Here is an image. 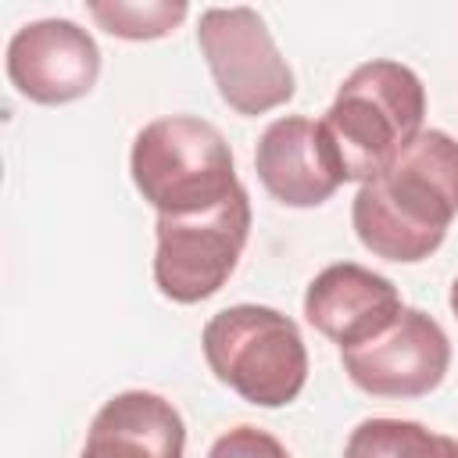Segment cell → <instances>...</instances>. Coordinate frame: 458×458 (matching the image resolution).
I'll use <instances>...</instances> for the list:
<instances>
[{
    "mask_svg": "<svg viewBox=\"0 0 458 458\" xmlns=\"http://www.w3.org/2000/svg\"><path fill=\"white\" fill-rule=\"evenodd\" d=\"M458 215V140L422 129L376 179L361 182L351 225L365 250L386 261H426Z\"/></svg>",
    "mask_w": 458,
    "mask_h": 458,
    "instance_id": "6da1fadb",
    "label": "cell"
},
{
    "mask_svg": "<svg viewBox=\"0 0 458 458\" xmlns=\"http://www.w3.org/2000/svg\"><path fill=\"white\" fill-rule=\"evenodd\" d=\"M426 118V86L401 61H365L336 89L318 118L347 182L376 179L419 132Z\"/></svg>",
    "mask_w": 458,
    "mask_h": 458,
    "instance_id": "7a4b0ae2",
    "label": "cell"
},
{
    "mask_svg": "<svg viewBox=\"0 0 458 458\" xmlns=\"http://www.w3.org/2000/svg\"><path fill=\"white\" fill-rule=\"evenodd\" d=\"M132 186L157 215H193L222 204L243 182L225 136L193 114L147 122L129 154Z\"/></svg>",
    "mask_w": 458,
    "mask_h": 458,
    "instance_id": "3957f363",
    "label": "cell"
},
{
    "mask_svg": "<svg viewBox=\"0 0 458 458\" xmlns=\"http://www.w3.org/2000/svg\"><path fill=\"white\" fill-rule=\"evenodd\" d=\"M200 351L215 379L258 408H283L308 383V347L297 322L265 304H233L211 315Z\"/></svg>",
    "mask_w": 458,
    "mask_h": 458,
    "instance_id": "277c9868",
    "label": "cell"
},
{
    "mask_svg": "<svg viewBox=\"0 0 458 458\" xmlns=\"http://www.w3.org/2000/svg\"><path fill=\"white\" fill-rule=\"evenodd\" d=\"M154 283L175 304L215 297L250 236V197L240 186L222 204L193 215H157L154 222Z\"/></svg>",
    "mask_w": 458,
    "mask_h": 458,
    "instance_id": "5b68a950",
    "label": "cell"
},
{
    "mask_svg": "<svg viewBox=\"0 0 458 458\" xmlns=\"http://www.w3.org/2000/svg\"><path fill=\"white\" fill-rule=\"evenodd\" d=\"M197 47L218 97L236 114H265L297 93L293 72L254 7H208L197 21Z\"/></svg>",
    "mask_w": 458,
    "mask_h": 458,
    "instance_id": "8992f818",
    "label": "cell"
},
{
    "mask_svg": "<svg viewBox=\"0 0 458 458\" xmlns=\"http://www.w3.org/2000/svg\"><path fill=\"white\" fill-rule=\"evenodd\" d=\"M347 379L372 397H422L437 390L451 369V340L440 322L419 308H404L401 318L376 340L340 351Z\"/></svg>",
    "mask_w": 458,
    "mask_h": 458,
    "instance_id": "52a82bcc",
    "label": "cell"
},
{
    "mask_svg": "<svg viewBox=\"0 0 458 458\" xmlns=\"http://www.w3.org/2000/svg\"><path fill=\"white\" fill-rule=\"evenodd\" d=\"M7 79L32 104H72L100 79V47L72 18H39L7 43Z\"/></svg>",
    "mask_w": 458,
    "mask_h": 458,
    "instance_id": "ba28073f",
    "label": "cell"
},
{
    "mask_svg": "<svg viewBox=\"0 0 458 458\" xmlns=\"http://www.w3.org/2000/svg\"><path fill=\"white\" fill-rule=\"evenodd\" d=\"M397 286L354 261L326 265L304 290V318L340 351L361 347L401 318Z\"/></svg>",
    "mask_w": 458,
    "mask_h": 458,
    "instance_id": "9c48e42d",
    "label": "cell"
},
{
    "mask_svg": "<svg viewBox=\"0 0 458 458\" xmlns=\"http://www.w3.org/2000/svg\"><path fill=\"white\" fill-rule=\"evenodd\" d=\"M254 172L286 208H318L347 182L322 122L304 114H283L261 132Z\"/></svg>",
    "mask_w": 458,
    "mask_h": 458,
    "instance_id": "30bf717a",
    "label": "cell"
},
{
    "mask_svg": "<svg viewBox=\"0 0 458 458\" xmlns=\"http://www.w3.org/2000/svg\"><path fill=\"white\" fill-rule=\"evenodd\" d=\"M186 422L172 401L125 390L100 404L79 458H182Z\"/></svg>",
    "mask_w": 458,
    "mask_h": 458,
    "instance_id": "8fae6325",
    "label": "cell"
},
{
    "mask_svg": "<svg viewBox=\"0 0 458 458\" xmlns=\"http://www.w3.org/2000/svg\"><path fill=\"white\" fill-rule=\"evenodd\" d=\"M344 458H458V440L415 419H365L351 429Z\"/></svg>",
    "mask_w": 458,
    "mask_h": 458,
    "instance_id": "7c38bea8",
    "label": "cell"
},
{
    "mask_svg": "<svg viewBox=\"0 0 458 458\" xmlns=\"http://www.w3.org/2000/svg\"><path fill=\"white\" fill-rule=\"evenodd\" d=\"M89 18L118 39H161L190 14L186 0H89Z\"/></svg>",
    "mask_w": 458,
    "mask_h": 458,
    "instance_id": "4fadbf2b",
    "label": "cell"
},
{
    "mask_svg": "<svg viewBox=\"0 0 458 458\" xmlns=\"http://www.w3.org/2000/svg\"><path fill=\"white\" fill-rule=\"evenodd\" d=\"M208 458H290V451L268 433V429H258V426H236V429H225Z\"/></svg>",
    "mask_w": 458,
    "mask_h": 458,
    "instance_id": "5bb4252c",
    "label": "cell"
},
{
    "mask_svg": "<svg viewBox=\"0 0 458 458\" xmlns=\"http://www.w3.org/2000/svg\"><path fill=\"white\" fill-rule=\"evenodd\" d=\"M447 301H451V311H454V318H458V279L451 283V297H447Z\"/></svg>",
    "mask_w": 458,
    "mask_h": 458,
    "instance_id": "9a60e30c",
    "label": "cell"
}]
</instances>
